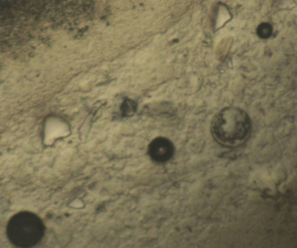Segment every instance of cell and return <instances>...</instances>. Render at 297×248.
Segmentation results:
<instances>
[{
    "label": "cell",
    "instance_id": "obj_1",
    "mask_svg": "<svg viewBox=\"0 0 297 248\" xmlns=\"http://www.w3.org/2000/svg\"><path fill=\"white\" fill-rule=\"evenodd\" d=\"M250 118L245 111L236 107L221 110L211 123L214 139L220 144L234 148L245 143L250 134Z\"/></svg>",
    "mask_w": 297,
    "mask_h": 248
},
{
    "label": "cell",
    "instance_id": "obj_2",
    "mask_svg": "<svg viewBox=\"0 0 297 248\" xmlns=\"http://www.w3.org/2000/svg\"><path fill=\"white\" fill-rule=\"evenodd\" d=\"M7 236L13 245L17 247H32L42 240L44 234L42 220L29 212L17 213L9 221Z\"/></svg>",
    "mask_w": 297,
    "mask_h": 248
},
{
    "label": "cell",
    "instance_id": "obj_3",
    "mask_svg": "<svg viewBox=\"0 0 297 248\" xmlns=\"http://www.w3.org/2000/svg\"><path fill=\"white\" fill-rule=\"evenodd\" d=\"M149 152L154 161L163 162L169 160L172 157L174 148L169 139L161 137L152 141L149 146Z\"/></svg>",
    "mask_w": 297,
    "mask_h": 248
},
{
    "label": "cell",
    "instance_id": "obj_4",
    "mask_svg": "<svg viewBox=\"0 0 297 248\" xmlns=\"http://www.w3.org/2000/svg\"><path fill=\"white\" fill-rule=\"evenodd\" d=\"M256 32L260 38L267 39L271 36L273 32L272 26L268 23L261 24L257 28Z\"/></svg>",
    "mask_w": 297,
    "mask_h": 248
},
{
    "label": "cell",
    "instance_id": "obj_5",
    "mask_svg": "<svg viewBox=\"0 0 297 248\" xmlns=\"http://www.w3.org/2000/svg\"><path fill=\"white\" fill-rule=\"evenodd\" d=\"M136 109V104L134 101L131 99H126L123 101L121 110L123 115L125 116H130L134 113Z\"/></svg>",
    "mask_w": 297,
    "mask_h": 248
}]
</instances>
